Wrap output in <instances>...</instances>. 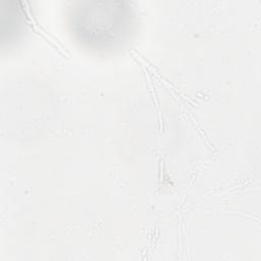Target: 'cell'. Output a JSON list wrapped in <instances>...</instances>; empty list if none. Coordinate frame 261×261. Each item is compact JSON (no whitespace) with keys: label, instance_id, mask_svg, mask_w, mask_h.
<instances>
[{"label":"cell","instance_id":"cell-1","mask_svg":"<svg viewBox=\"0 0 261 261\" xmlns=\"http://www.w3.org/2000/svg\"><path fill=\"white\" fill-rule=\"evenodd\" d=\"M67 19L73 38L82 46L94 51H108L127 40L135 13L127 1L80 0L69 7Z\"/></svg>","mask_w":261,"mask_h":261},{"label":"cell","instance_id":"cell-2","mask_svg":"<svg viewBox=\"0 0 261 261\" xmlns=\"http://www.w3.org/2000/svg\"><path fill=\"white\" fill-rule=\"evenodd\" d=\"M27 25V16L22 3L16 0L0 1L1 43H10L22 34Z\"/></svg>","mask_w":261,"mask_h":261}]
</instances>
